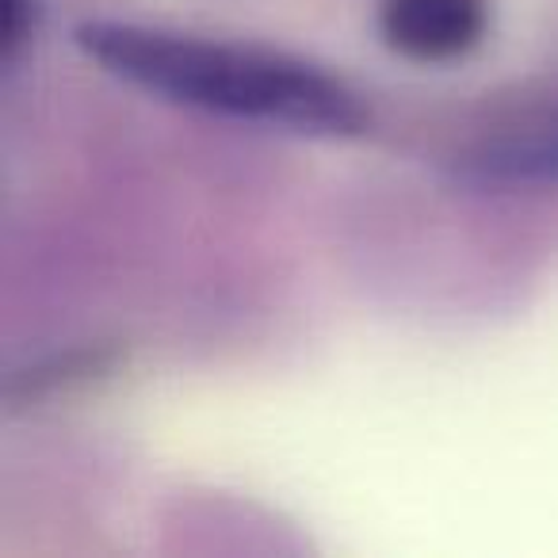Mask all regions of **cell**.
<instances>
[{"label":"cell","instance_id":"7a4b0ae2","mask_svg":"<svg viewBox=\"0 0 558 558\" xmlns=\"http://www.w3.org/2000/svg\"><path fill=\"white\" fill-rule=\"evenodd\" d=\"M375 24L395 54L421 65L466 58L489 27V0H379Z\"/></svg>","mask_w":558,"mask_h":558},{"label":"cell","instance_id":"3957f363","mask_svg":"<svg viewBox=\"0 0 558 558\" xmlns=\"http://www.w3.org/2000/svg\"><path fill=\"white\" fill-rule=\"evenodd\" d=\"M459 169L474 180H494V184L558 180V116L535 119V123L486 138L459 161Z\"/></svg>","mask_w":558,"mask_h":558},{"label":"cell","instance_id":"277c9868","mask_svg":"<svg viewBox=\"0 0 558 558\" xmlns=\"http://www.w3.org/2000/svg\"><path fill=\"white\" fill-rule=\"evenodd\" d=\"M32 24V12H27V0H0V54L16 58L20 43H24V32Z\"/></svg>","mask_w":558,"mask_h":558},{"label":"cell","instance_id":"6da1fadb","mask_svg":"<svg viewBox=\"0 0 558 558\" xmlns=\"http://www.w3.org/2000/svg\"><path fill=\"white\" fill-rule=\"evenodd\" d=\"M77 47L116 77L187 108L303 134H360L367 126L364 100L344 81L279 50L142 24H85Z\"/></svg>","mask_w":558,"mask_h":558}]
</instances>
